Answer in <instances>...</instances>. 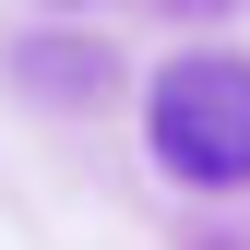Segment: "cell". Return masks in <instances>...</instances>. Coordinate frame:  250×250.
I'll use <instances>...</instances> for the list:
<instances>
[{
	"instance_id": "6da1fadb",
	"label": "cell",
	"mask_w": 250,
	"mask_h": 250,
	"mask_svg": "<svg viewBox=\"0 0 250 250\" xmlns=\"http://www.w3.org/2000/svg\"><path fill=\"white\" fill-rule=\"evenodd\" d=\"M143 131H155V167H167V179L238 191V179H250V60H227V48L167 60L155 96H143Z\"/></svg>"
},
{
	"instance_id": "7a4b0ae2",
	"label": "cell",
	"mask_w": 250,
	"mask_h": 250,
	"mask_svg": "<svg viewBox=\"0 0 250 250\" xmlns=\"http://www.w3.org/2000/svg\"><path fill=\"white\" fill-rule=\"evenodd\" d=\"M179 12H214V0H179Z\"/></svg>"
}]
</instances>
